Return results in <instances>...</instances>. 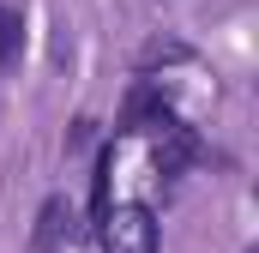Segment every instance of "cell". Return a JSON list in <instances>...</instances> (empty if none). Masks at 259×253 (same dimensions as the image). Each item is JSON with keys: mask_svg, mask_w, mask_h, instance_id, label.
Wrapping results in <instances>:
<instances>
[{"mask_svg": "<svg viewBox=\"0 0 259 253\" xmlns=\"http://www.w3.org/2000/svg\"><path fill=\"white\" fill-rule=\"evenodd\" d=\"M97 241L103 253H157V217H151V205H109L103 217H97Z\"/></svg>", "mask_w": 259, "mask_h": 253, "instance_id": "cell-1", "label": "cell"}, {"mask_svg": "<svg viewBox=\"0 0 259 253\" xmlns=\"http://www.w3.org/2000/svg\"><path fill=\"white\" fill-rule=\"evenodd\" d=\"M181 115H175V103L163 97V85H151V78H139L127 91V109H121V133H175Z\"/></svg>", "mask_w": 259, "mask_h": 253, "instance_id": "cell-2", "label": "cell"}, {"mask_svg": "<svg viewBox=\"0 0 259 253\" xmlns=\"http://www.w3.org/2000/svg\"><path fill=\"white\" fill-rule=\"evenodd\" d=\"M78 235V211H72V199H42V211H36V229H30V247L36 253H61L66 241Z\"/></svg>", "mask_w": 259, "mask_h": 253, "instance_id": "cell-3", "label": "cell"}, {"mask_svg": "<svg viewBox=\"0 0 259 253\" xmlns=\"http://www.w3.org/2000/svg\"><path fill=\"white\" fill-rule=\"evenodd\" d=\"M18 55H24V12L0 0V72L18 66Z\"/></svg>", "mask_w": 259, "mask_h": 253, "instance_id": "cell-4", "label": "cell"}]
</instances>
